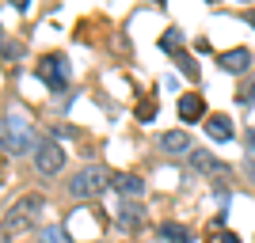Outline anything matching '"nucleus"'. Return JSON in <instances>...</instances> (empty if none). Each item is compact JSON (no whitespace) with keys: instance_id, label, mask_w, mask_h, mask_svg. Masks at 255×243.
Returning <instances> with one entry per match:
<instances>
[{"instance_id":"5","label":"nucleus","mask_w":255,"mask_h":243,"mask_svg":"<svg viewBox=\"0 0 255 243\" xmlns=\"http://www.w3.org/2000/svg\"><path fill=\"white\" fill-rule=\"evenodd\" d=\"M34 167H38V175H57V171L65 167V148L57 145V141H38V148H34Z\"/></svg>"},{"instance_id":"18","label":"nucleus","mask_w":255,"mask_h":243,"mask_svg":"<svg viewBox=\"0 0 255 243\" xmlns=\"http://www.w3.org/2000/svg\"><path fill=\"white\" fill-rule=\"evenodd\" d=\"M8 4H11L15 11H27V4H31V0H8Z\"/></svg>"},{"instance_id":"22","label":"nucleus","mask_w":255,"mask_h":243,"mask_svg":"<svg viewBox=\"0 0 255 243\" xmlns=\"http://www.w3.org/2000/svg\"><path fill=\"white\" fill-rule=\"evenodd\" d=\"M248 23H252V27H255V11H248Z\"/></svg>"},{"instance_id":"16","label":"nucleus","mask_w":255,"mask_h":243,"mask_svg":"<svg viewBox=\"0 0 255 243\" xmlns=\"http://www.w3.org/2000/svg\"><path fill=\"white\" fill-rule=\"evenodd\" d=\"M175 61H179V69H183L187 76H198V69H194V61L187 57V53H175Z\"/></svg>"},{"instance_id":"7","label":"nucleus","mask_w":255,"mask_h":243,"mask_svg":"<svg viewBox=\"0 0 255 243\" xmlns=\"http://www.w3.org/2000/svg\"><path fill=\"white\" fill-rule=\"evenodd\" d=\"M179 118L187 122V126H194L198 118H206V99L194 95V91H187V95L179 99Z\"/></svg>"},{"instance_id":"3","label":"nucleus","mask_w":255,"mask_h":243,"mask_svg":"<svg viewBox=\"0 0 255 243\" xmlns=\"http://www.w3.org/2000/svg\"><path fill=\"white\" fill-rule=\"evenodd\" d=\"M46 209V198L42 194H27V198H19L15 205H8V217H4V232L11 236V228L15 232H27L34 221H38V213Z\"/></svg>"},{"instance_id":"6","label":"nucleus","mask_w":255,"mask_h":243,"mask_svg":"<svg viewBox=\"0 0 255 243\" xmlns=\"http://www.w3.org/2000/svg\"><path fill=\"white\" fill-rule=\"evenodd\" d=\"M221 69L225 73H233V76H244L248 69H252V50H229V53H221Z\"/></svg>"},{"instance_id":"13","label":"nucleus","mask_w":255,"mask_h":243,"mask_svg":"<svg viewBox=\"0 0 255 243\" xmlns=\"http://www.w3.org/2000/svg\"><path fill=\"white\" fill-rule=\"evenodd\" d=\"M133 224H141V205H133V201H122V209H118V228H133Z\"/></svg>"},{"instance_id":"11","label":"nucleus","mask_w":255,"mask_h":243,"mask_svg":"<svg viewBox=\"0 0 255 243\" xmlns=\"http://www.w3.org/2000/svg\"><path fill=\"white\" fill-rule=\"evenodd\" d=\"M191 163H194L198 171H206V175H229V163L213 160L210 152H191Z\"/></svg>"},{"instance_id":"15","label":"nucleus","mask_w":255,"mask_h":243,"mask_svg":"<svg viewBox=\"0 0 255 243\" xmlns=\"http://www.w3.org/2000/svg\"><path fill=\"white\" fill-rule=\"evenodd\" d=\"M160 50H168V53H183V34H179V31L160 34Z\"/></svg>"},{"instance_id":"9","label":"nucleus","mask_w":255,"mask_h":243,"mask_svg":"<svg viewBox=\"0 0 255 243\" xmlns=\"http://www.w3.org/2000/svg\"><path fill=\"white\" fill-rule=\"evenodd\" d=\"M233 122H229V118L225 114H213V118H206V137L210 141H233Z\"/></svg>"},{"instance_id":"17","label":"nucleus","mask_w":255,"mask_h":243,"mask_svg":"<svg viewBox=\"0 0 255 243\" xmlns=\"http://www.w3.org/2000/svg\"><path fill=\"white\" fill-rule=\"evenodd\" d=\"M240 103H255V84H244V87H240Z\"/></svg>"},{"instance_id":"12","label":"nucleus","mask_w":255,"mask_h":243,"mask_svg":"<svg viewBox=\"0 0 255 243\" xmlns=\"http://www.w3.org/2000/svg\"><path fill=\"white\" fill-rule=\"evenodd\" d=\"M160 236H164V240H171V243H191L194 236H191V228H187V224H175V221H164L160 224Z\"/></svg>"},{"instance_id":"1","label":"nucleus","mask_w":255,"mask_h":243,"mask_svg":"<svg viewBox=\"0 0 255 243\" xmlns=\"http://www.w3.org/2000/svg\"><path fill=\"white\" fill-rule=\"evenodd\" d=\"M107 186H115L111 171H107V167H99V163H92V167L76 171V179L69 182V194H73L76 201H92V198H99V194H103Z\"/></svg>"},{"instance_id":"20","label":"nucleus","mask_w":255,"mask_h":243,"mask_svg":"<svg viewBox=\"0 0 255 243\" xmlns=\"http://www.w3.org/2000/svg\"><path fill=\"white\" fill-rule=\"evenodd\" d=\"M244 171H248V175H252V182H255V156L248 160V167H244Z\"/></svg>"},{"instance_id":"23","label":"nucleus","mask_w":255,"mask_h":243,"mask_svg":"<svg viewBox=\"0 0 255 243\" xmlns=\"http://www.w3.org/2000/svg\"><path fill=\"white\" fill-rule=\"evenodd\" d=\"M149 4H160V0H149Z\"/></svg>"},{"instance_id":"8","label":"nucleus","mask_w":255,"mask_h":243,"mask_svg":"<svg viewBox=\"0 0 255 243\" xmlns=\"http://www.w3.org/2000/svg\"><path fill=\"white\" fill-rule=\"evenodd\" d=\"M160 148H164V152H171V156H191V152H194V148H191V137H187L183 129L164 133V137H160Z\"/></svg>"},{"instance_id":"19","label":"nucleus","mask_w":255,"mask_h":243,"mask_svg":"<svg viewBox=\"0 0 255 243\" xmlns=\"http://www.w3.org/2000/svg\"><path fill=\"white\" fill-rule=\"evenodd\" d=\"M244 141H248V148L255 152V129H248V133H244Z\"/></svg>"},{"instance_id":"21","label":"nucleus","mask_w":255,"mask_h":243,"mask_svg":"<svg viewBox=\"0 0 255 243\" xmlns=\"http://www.w3.org/2000/svg\"><path fill=\"white\" fill-rule=\"evenodd\" d=\"M217 243H240V240H236V236L229 232V236H221V240H217Z\"/></svg>"},{"instance_id":"14","label":"nucleus","mask_w":255,"mask_h":243,"mask_svg":"<svg viewBox=\"0 0 255 243\" xmlns=\"http://www.w3.org/2000/svg\"><path fill=\"white\" fill-rule=\"evenodd\" d=\"M152 118H156V99H141V103H137V122H141V126H149V122H152Z\"/></svg>"},{"instance_id":"4","label":"nucleus","mask_w":255,"mask_h":243,"mask_svg":"<svg viewBox=\"0 0 255 243\" xmlns=\"http://www.w3.org/2000/svg\"><path fill=\"white\" fill-rule=\"evenodd\" d=\"M38 76H42V84L50 87L53 95H61L65 87H69V61H65L61 53H50V57H42V65H38Z\"/></svg>"},{"instance_id":"2","label":"nucleus","mask_w":255,"mask_h":243,"mask_svg":"<svg viewBox=\"0 0 255 243\" xmlns=\"http://www.w3.org/2000/svg\"><path fill=\"white\" fill-rule=\"evenodd\" d=\"M31 148H38V141H34L27 118L8 110V114H4V156H23V152H31Z\"/></svg>"},{"instance_id":"10","label":"nucleus","mask_w":255,"mask_h":243,"mask_svg":"<svg viewBox=\"0 0 255 243\" xmlns=\"http://www.w3.org/2000/svg\"><path fill=\"white\" fill-rule=\"evenodd\" d=\"M115 190L122 194L126 201H133V198L145 194V179H141V175H118V179H115Z\"/></svg>"}]
</instances>
